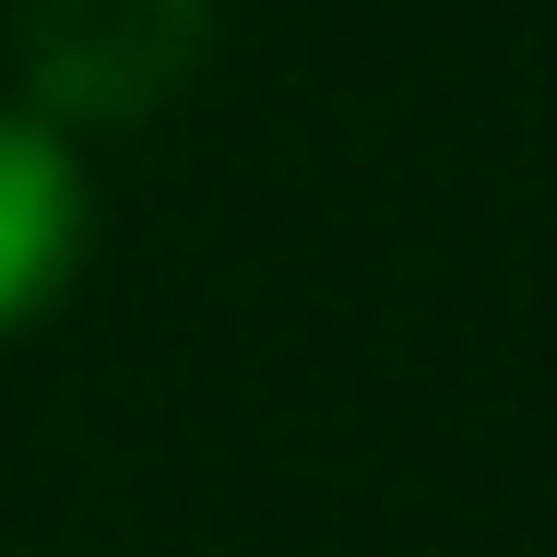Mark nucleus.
I'll use <instances>...</instances> for the list:
<instances>
[{"instance_id": "nucleus-1", "label": "nucleus", "mask_w": 557, "mask_h": 557, "mask_svg": "<svg viewBox=\"0 0 557 557\" xmlns=\"http://www.w3.org/2000/svg\"><path fill=\"white\" fill-rule=\"evenodd\" d=\"M214 60V0H12L24 119L48 131H143Z\"/></svg>"}, {"instance_id": "nucleus-2", "label": "nucleus", "mask_w": 557, "mask_h": 557, "mask_svg": "<svg viewBox=\"0 0 557 557\" xmlns=\"http://www.w3.org/2000/svg\"><path fill=\"white\" fill-rule=\"evenodd\" d=\"M84 237H96V190H84L72 143L48 119L0 108V344L72 297Z\"/></svg>"}]
</instances>
